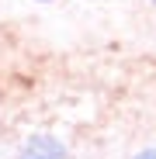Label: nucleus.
<instances>
[{"mask_svg":"<svg viewBox=\"0 0 156 159\" xmlns=\"http://www.w3.org/2000/svg\"><path fill=\"white\" fill-rule=\"evenodd\" d=\"M21 159H66V149L52 139V135H35L28 145H24Z\"/></svg>","mask_w":156,"mask_h":159,"instance_id":"f257e3e1","label":"nucleus"},{"mask_svg":"<svg viewBox=\"0 0 156 159\" xmlns=\"http://www.w3.org/2000/svg\"><path fill=\"white\" fill-rule=\"evenodd\" d=\"M135 159H156V149H146V152H139Z\"/></svg>","mask_w":156,"mask_h":159,"instance_id":"f03ea898","label":"nucleus"}]
</instances>
